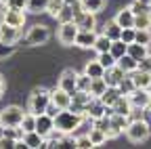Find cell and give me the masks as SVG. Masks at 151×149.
<instances>
[{
  "label": "cell",
  "instance_id": "obj_1",
  "mask_svg": "<svg viewBox=\"0 0 151 149\" xmlns=\"http://www.w3.org/2000/svg\"><path fill=\"white\" fill-rule=\"evenodd\" d=\"M86 120V116L78 114L73 109H61L55 118V130H59L63 135H73L76 130L82 126V122Z\"/></svg>",
  "mask_w": 151,
  "mask_h": 149
},
{
  "label": "cell",
  "instance_id": "obj_2",
  "mask_svg": "<svg viewBox=\"0 0 151 149\" xmlns=\"http://www.w3.org/2000/svg\"><path fill=\"white\" fill-rule=\"evenodd\" d=\"M50 90L48 88H34L32 95H29V101H27V111L40 116V114H46V107L50 105Z\"/></svg>",
  "mask_w": 151,
  "mask_h": 149
},
{
  "label": "cell",
  "instance_id": "obj_3",
  "mask_svg": "<svg viewBox=\"0 0 151 149\" xmlns=\"http://www.w3.org/2000/svg\"><path fill=\"white\" fill-rule=\"evenodd\" d=\"M149 135H151V126L145 120H130V124L126 128V137L132 143H143L149 139Z\"/></svg>",
  "mask_w": 151,
  "mask_h": 149
},
{
  "label": "cell",
  "instance_id": "obj_4",
  "mask_svg": "<svg viewBox=\"0 0 151 149\" xmlns=\"http://www.w3.org/2000/svg\"><path fill=\"white\" fill-rule=\"evenodd\" d=\"M25 118V111L17 105H11V107H4L0 111V124L2 126H21Z\"/></svg>",
  "mask_w": 151,
  "mask_h": 149
},
{
  "label": "cell",
  "instance_id": "obj_5",
  "mask_svg": "<svg viewBox=\"0 0 151 149\" xmlns=\"http://www.w3.org/2000/svg\"><path fill=\"white\" fill-rule=\"evenodd\" d=\"M48 38H50L48 27H46V25H40V23L32 25V27L27 30V34H25V40H27V44H32V46H42V44L48 42Z\"/></svg>",
  "mask_w": 151,
  "mask_h": 149
},
{
  "label": "cell",
  "instance_id": "obj_6",
  "mask_svg": "<svg viewBox=\"0 0 151 149\" xmlns=\"http://www.w3.org/2000/svg\"><path fill=\"white\" fill-rule=\"evenodd\" d=\"M90 101H92V95H90L88 90H76L73 95H71L69 109H73V111H78V114L86 116V109H88V103Z\"/></svg>",
  "mask_w": 151,
  "mask_h": 149
},
{
  "label": "cell",
  "instance_id": "obj_7",
  "mask_svg": "<svg viewBox=\"0 0 151 149\" xmlns=\"http://www.w3.org/2000/svg\"><path fill=\"white\" fill-rule=\"evenodd\" d=\"M78 32H80V27L76 25L73 21L61 23V27H59V42L65 44V46H73L76 38H78Z\"/></svg>",
  "mask_w": 151,
  "mask_h": 149
},
{
  "label": "cell",
  "instance_id": "obj_8",
  "mask_svg": "<svg viewBox=\"0 0 151 149\" xmlns=\"http://www.w3.org/2000/svg\"><path fill=\"white\" fill-rule=\"evenodd\" d=\"M0 21L9 23V25H15V27H23V23H25V11H17V9L4 6L2 15H0Z\"/></svg>",
  "mask_w": 151,
  "mask_h": 149
},
{
  "label": "cell",
  "instance_id": "obj_9",
  "mask_svg": "<svg viewBox=\"0 0 151 149\" xmlns=\"http://www.w3.org/2000/svg\"><path fill=\"white\" fill-rule=\"evenodd\" d=\"M73 23L78 25L80 30H94V27H97V19H94V13H90V11H86V9L76 11Z\"/></svg>",
  "mask_w": 151,
  "mask_h": 149
},
{
  "label": "cell",
  "instance_id": "obj_10",
  "mask_svg": "<svg viewBox=\"0 0 151 149\" xmlns=\"http://www.w3.org/2000/svg\"><path fill=\"white\" fill-rule=\"evenodd\" d=\"M59 86L63 88V90H67L69 95H73L76 90H78V71L76 69H65L63 73H61V78H59Z\"/></svg>",
  "mask_w": 151,
  "mask_h": 149
},
{
  "label": "cell",
  "instance_id": "obj_11",
  "mask_svg": "<svg viewBox=\"0 0 151 149\" xmlns=\"http://www.w3.org/2000/svg\"><path fill=\"white\" fill-rule=\"evenodd\" d=\"M128 99H130L132 107H147L151 103V90L149 88H134L128 95Z\"/></svg>",
  "mask_w": 151,
  "mask_h": 149
},
{
  "label": "cell",
  "instance_id": "obj_12",
  "mask_svg": "<svg viewBox=\"0 0 151 149\" xmlns=\"http://www.w3.org/2000/svg\"><path fill=\"white\" fill-rule=\"evenodd\" d=\"M19 38H21V27H15V25H9V23L0 21V40L9 42V44H15Z\"/></svg>",
  "mask_w": 151,
  "mask_h": 149
},
{
  "label": "cell",
  "instance_id": "obj_13",
  "mask_svg": "<svg viewBox=\"0 0 151 149\" xmlns=\"http://www.w3.org/2000/svg\"><path fill=\"white\" fill-rule=\"evenodd\" d=\"M36 130L46 139L52 130H55V118L48 116V114H40V116L36 118Z\"/></svg>",
  "mask_w": 151,
  "mask_h": 149
},
{
  "label": "cell",
  "instance_id": "obj_14",
  "mask_svg": "<svg viewBox=\"0 0 151 149\" xmlns=\"http://www.w3.org/2000/svg\"><path fill=\"white\" fill-rule=\"evenodd\" d=\"M128 124H130V118H128V116H122V114H113V116H111V139H116L118 135L126 132Z\"/></svg>",
  "mask_w": 151,
  "mask_h": 149
},
{
  "label": "cell",
  "instance_id": "obj_15",
  "mask_svg": "<svg viewBox=\"0 0 151 149\" xmlns=\"http://www.w3.org/2000/svg\"><path fill=\"white\" fill-rule=\"evenodd\" d=\"M50 99H52L55 105H59L61 109H69V105H71V95L67 90H63L61 86H57V88L50 90Z\"/></svg>",
  "mask_w": 151,
  "mask_h": 149
},
{
  "label": "cell",
  "instance_id": "obj_16",
  "mask_svg": "<svg viewBox=\"0 0 151 149\" xmlns=\"http://www.w3.org/2000/svg\"><path fill=\"white\" fill-rule=\"evenodd\" d=\"M128 76V73L120 67V65H113V67H109V69H105V82L109 84V86H120V82L124 80Z\"/></svg>",
  "mask_w": 151,
  "mask_h": 149
},
{
  "label": "cell",
  "instance_id": "obj_17",
  "mask_svg": "<svg viewBox=\"0 0 151 149\" xmlns=\"http://www.w3.org/2000/svg\"><path fill=\"white\" fill-rule=\"evenodd\" d=\"M97 36L99 34L94 32V30H80L78 32V38H76V46H80V48H92Z\"/></svg>",
  "mask_w": 151,
  "mask_h": 149
},
{
  "label": "cell",
  "instance_id": "obj_18",
  "mask_svg": "<svg viewBox=\"0 0 151 149\" xmlns=\"http://www.w3.org/2000/svg\"><path fill=\"white\" fill-rule=\"evenodd\" d=\"M105 111H107V105H105L101 99L92 97V101L88 103V109H86V118H88V120H97V118L105 116Z\"/></svg>",
  "mask_w": 151,
  "mask_h": 149
},
{
  "label": "cell",
  "instance_id": "obj_19",
  "mask_svg": "<svg viewBox=\"0 0 151 149\" xmlns=\"http://www.w3.org/2000/svg\"><path fill=\"white\" fill-rule=\"evenodd\" d=\"M134 11H132L130 6H126V9H122V11H118V15H116V21H118V25H122V27H134Z\"/></svg>",
  "mask_w": 151,
  "mask_h": 149
},
{
  "label": "cell",
  "instance_id": "obj_20",
  "mask_svg": "<svg viewBox=\"0 0 151 149\" xmlns=\"http://www.w3.org/2000/svg\"><path fill=\"white\" fill-rule=\"evenodd\" d=\"M80 9H84V6H82V4H65V6L61 9V13L57 15V21H59V23H69V21H73L76 11H80Z\"/></svg>",
  "mask_w": 151,
  "mask_h": 149
},
{
  "label": "cell",
  "instance_id": "obj_21",
  "mask_svg": "<svg viewBox=\"0 0 151 149\" xmlns=\"http://www.w3.org/2000/svg\"><path fill=\"white\" fill-rule=\"evenodd\" d=\"M130 76H132V80H134L137 88H151V71L137 69V71H132Z\"/></svg>",
  "mask_w": 151,
  "mask_h": 149
},
{
  "label": "cell",
  "instance_id": "obj_22",
  "mask_svg": "<svg viewBox=\"0 0 151 149\" xmlns=\"http://www.w3.org/2000/svg\"><path fill=\"white\" fill-rule=\"evenodd\" d=\"M23 141H25L27 149H40V147H44V141H46V139L38 132V130H32V132H25Z\"/></svg>",
  "mask_w": 151,
  "mask_h": 149
},
{
  "label": "cell",
  "instance_id": "obj_23",
  "mask_svg": "<svg viewBox=\"0 0 151 149\" xmlns=\"http://www.w3.org/2000/svg\"><path fill=\"white\" fill-rule=\"evenodd\" d=\"M111 107H113V114H122V116H130V111H132V103L126 95H122Z\"/></svg>",
  "mask_w": 151,
  "mask_h": 149
},
{
  "label": "cell",
  "instance_id": "obj_24",
  "mask_svg": "<svg viewBox=\"0 0 151 149\" xmlns=\"http://www.w3.org/2000/svg\"><path fill=\"white\" fill-rule=\"evenodd\" d=\"M120 97H122V90H120L118 86H107V90L103 92V97H99V99H101L107 107H111V105L116 103Z\"/></svg>",
  "mask_w": 151,
  "mask_h": 149
},
{
  "label": "cell",
  "instance_id": "obj_25",
  "mask_svg": "<svg viewBox=\"0 0 151 149\" xmlns=\"http://www.w3.org/2000/svg\"><path fill=\"white\" fill-rule=\"evenodd\" d=\"M128 55H130V57H134L137 61H141V59H145L149 55V46L147 44H139V42H132V44H128Z\"/></svg>",
  "mask_w": 151,
  "mask_h": 149
},
{
  "label": "cell",
  "instance_id": "obj_26",
  "mask_svg": "<svg viewBox=\"0 0 151 149\" xmlns=\"http://www.w3.org/2000/svg\"><path fill=\"white\" fill-rule=\"evenodd\" d=\"M84 71L88 73L90 78H103L105 76V67L99 63V59H94V61H88L84 65Z\"/></svg>",
  "mask_w": 151,
  "mask_h": 149
},
{
  "label": "cell",
  "instance_id": "obj_27",
  "mask_svg": "<svg viewBox=\"0 0 151 149\" xmlns=\"http://www.w3.org/2000/svg\"><path fill=\"white\" fill-rule=\"evenodd\" d=\"M103 34L109 36L111 40H120L122 38V25H118V21L113 19V21H107L103 25Z\"/></svg>",
  "mask_w": 151,
  "mask_h": 149
},
{
  "label": "cell",
  "instance_id": "obj_28",
  "mask_svg": "<svg viewBox=\"0 0 151 149\" xmlns=\"http://www.w3.org/2000/svg\"><path fill=\"white\" fill-rule=\"evenodd\" d=\"M118 65H120L126 73H132V71H137V69H139V61H137L134 57H130L128 53L124 55V57H120V59H118Z\"/></svg>",
  "mask_w": 151,
  "mask_h": 149
},
{
  "label": "cell",
  "instance_id": "obj_29",
  "mask_svg": "<svg viewBox=\"0 0 151 149\" xmlns=\"http://www.w3.org/2000/svg\"><path fill=\"white\" fill-rule=\"evenodd\" d=\"M107 86H109V84L105 82V78H92V84H90V90H88V92H90L92 97L99 99V97H103V92L107 90Z\"/></svg>",
  "mask_w": 151,
  "mask_h": 149
},
{
  "label": "cell",
  "instance_id": "obj_30",
  "mask_svg": "<svg viewBox=\"0 0 151 149\" xmlns=\"http://www.w3.org/2000/svg\"><path fill=\"white\" fill-rule=\"evenodd\" d=\"M111 38H109V36H105V34H99L97 36V40H94V50H97V53H107V50H111Z\"/></svg>",
  "mask_w": 151,
  "mask_h": 149
},
{
  "label": "cell",
  "instance_id": "obj_31",
  "mask_svg": "<svg viewBox=\"0 0 151 149\" xmlns=\"http://www.w3.org/2000/svg\"><path fill=\"white\" fill-rule=\"evenodd\" d=\"M48 11V0H27V13L38 15Z\"/></svg>",
  "mask_w": 151,
  "mask_h": 149
},
{
  "label": "cell",
  "instance_id": "obj_32",
  "mask_svg": "<svg viewBox=\"0 0 151 149\" xmlns=\"http://www.w3.org/2000/svg\"><path fill=\"white\" fill-rule=\"evenodd\" d=\"M2 135L9 139H15V141H21L25 137V130L21 126H2Z\"/></svg>",
  "mask_w": 151,
  "mask_h": 149
},
{
  "label": "cell",
  "instance_id": "obj_33",
  "mask_svg": "<svg viewBox=\"0 0 151 149\" xmlns=\"http://www.w3.org/2000/svg\"><path fill=\"white\" fill-rule=\"evenodd\" d=\"M88 135H90V141H92V145H94V147H99V145L107 143V139H109V137H107V132H103L101 128H94V126L90 128V132H88Z\"/></svg>",
  "mask_w": 151,
  "mask_h": 149
},
{
  "label": "cell",
  "instance_id": "obj_34",
  "mask_svg": "<svg viewBox=\"0 0 151 149\" xmlns=\"http://www.w3.org/2000/svg\"><path fill=\"white\" fill-rule=\"evenodd\" d=\"M92 126L94 128H101L103 132H107V137L111 139V116H101L97 120H92Z\"/></svg>",
  "mask_w": 151,
  "mask_h": 149
},
{
  "label": "cell",
  "instance_id": "obj_35",
  "mask_svg": "<svg viewBox=\"0 0 151 149\" xmlns=\"http://www.w3.org/2000/svg\"><path fill=\"white\" fill-rule=\"evenodd\" d=\"M111 55H113V57H116V59H120V57H124V55L128 53V44L120 38V40H113L111 42V50H109Z\"/></svg>",
  "mask_w": 151,
  "mask_h": 149
},
{
  "label": "cell",
  "instance_id": "obj_36",
  "mask_svg": "<svg viewBox=\"0 0 151 149\" xmlns=\"http://www.w3.org/2000/svg\"><path fill=\"white\" fill-rule=\"evenodd\" d=\"M105 4H107V0H82V6L86 9V11H90V13H101L103 9H105Z\"/></svg>",
  "mask_w": 151,
  "mask_h": 149
},
{
  "label": "cell",
  "instance_id": "obj_37",
  "mask_svg": "<svg viewBox=\"0 0 151 149\" xmlns=\"http://www.w3.org/2000/svg\"><path fill=\"white\" fill-rule=\"evenodd\" d=\"M97 59H99V63H101L105 69H109V67H113V65H118V59L113 57L109 50H107V53H97Z\"/></svg>",
  "mask_w": 151,
  "mask_h": 149
},
{
  "label": "cell",
  "instance_id": "obj_38",
  "mask_svg": "<svg viewBox=\"0 0 151 149\" xmlns=\"http://www.w3.org/2000/svg\"><path fill=\"white\" fill-rule=\"evenodd\" d=\"M65 4H67L65 0H48V11H46V13H48L50 17H55V19H57V15L61 13V9H63Z\"/></svg>",
  "mask_w": 151,
  "mask_h": 149
},
{
  "label": "cell",
  "instance_id": "obj_39",
  "mask_svg": "<svg viewBox=\"0 0 151 149\" xmlns=\"http://www.w3.org/2000/svg\"><path fill=\"white\" fill-rule=\"evenodd\" d=\"M36 114H32V111H27L25 114V118H23V122H21V128L25 130V132H32V130H36Z\"/></svg>",
  "mask_w": 151,
  "mask_h": 149
},
{
  "label": "cell",
  "instance_id": "obj_40",
  "mask_svg": "<svg viewBox=\"0 0 151 149\" xmlns=\"http://www.w3.org/2000/svg\"><path fill=\"white\" fill-rule=\"evenodd\" d=\"M118 88L122 90V95H126V97H128L130 92L137 88V86H134V80H132V76H130V73H128V76H126V78L120 82V86H118Z\"/></svg>",
  "mask_w": 151,
  "mask_h": 149
},
{
  "label": "cell",
  "instance_id": "obj_41",
  "mask_svg": "<svg viewBox=\"0 0 151 149\" xmlns=\"http://www.w3.org/2000/svg\"><path fill=\"white\" fill-rule=\"evenodd\" d=\"M134 27H137V30L151 27V21H149V13H139V15L134 17Z\"/></svg>",
  "mask_w": 151,
  "mask_h": 149
},
{
  "label": "cell",
  "instance_id": "obj_42",
  "mask_svg": "<svg viewBox=\"0 0 151 149\" xmlns=\"http://www.w3.org/2000/svg\"><path fill=\"white\" fill-rule=\"evenodd\" d=\"M139 44H151V27H145V30H137V40Z\"/></svg>",
  "mask_w": 151,
  "mask_h": 149
},
{
  "label": "cell",
  "instance_id": "obj_43",
  "mask_svg": "<svg viewBox=\"0 0 151 149\" xmlns=\"http://www.w3.org/2000/svg\"><path fill=\"white\" fill-rule=\"evenodd\" d=\"M90 84H92V78L86 71L78 73V90H90Z\"/></svg>",
  "mask_w": 151,
  "mask_h": 149
},
{
  "label": "cell",
  "instance_id": "obj_44",
  "mask_svg": "<svg viewBox=\"0 0 151 149\" xmlns=\"http://www.w3.org/2000/svg\"><path fill=\"white\" fill-rule=\"evenodd\" d=\"M122 40L126 44H132L137 40V27H122Z\"/></svg>",
  "mask_w": 151,
  "mask_h": 149
},
{
  "label": "cell",
  "instance_id": "obj_45",
  "mask_svg": "<svg viewBox=\"0 0 151 149\" xmlns=\"http://www.w3.org/2000/svg\"><path fill=\"white\" fill-rule=\"evenodd\" d=\"M130 9L134 11V15H139V13H149L151 11V4L143 2V0H134V2L130 4Z\"/></svg>",
  "mask_w": 151,
  "mask_h": 149
},
{
  "label": "cell",
  "instance_id": "obj_46",
  "mask_svg": "<svg viewBox=\"0 0 151 149\" xmlns=\"http://www.w3.org/2000/svg\"><path fill=\"white\" fill-rule=\"evenodd\" d=\"M76 147H78V149H90V147H94V145H92V141H90V135L76 137Z\"/></svg>",
  "mask_w": 151,
  "mask_h": 149
},
{
  "label": "cell",
  "instance_id": "obj_47",
  "mask_svg": "<svg viewBox=\"0 0 151 149\" xmlns=\"http://www.w3.org/2000/svg\"><path fill=\"white\" fill-rule=\"evenodd\" d=\"M4 6L17 9V11H25V13H27V0H6Z\"/></svg>",
  "mask_w": 151,
  "mask_h": 149
},
{
  "label": "cell",
  "instance_id": "obj_48",
  "mask_svg": "<svg viewBox=\"0 0 151 149\" xmlns=\"http://www.w3.org/2000/svg\"><path fill=\"white\" fill-rule=\"evenodd\" d=\"M15 53V44H9V42H2L0 40V59H6Z\"/></svg>",
  "mask_w": 151,
  "mask_h": 149
},
{
  "label": "cell",
  "instance_id": "obj_49",
  "mask_svg": "<svg viewBox=\"0 0 151 149\" xmlns=\"http://www.w3.org/2000/svg\"><path fill=\"white\" fill-rule=\"evenodd\" d=\"M15 139H9V137H0V149H15Z\"/></svg>",
  "mask_w": 151,
  "mask_h": 149
},
{
  "label": "cell",
  "instance_id": "obj_50",
  "mask_svg": "<svg viewBox=\"0 0 151 149\" xmlns=\"http://www.w3.org/2000/svg\"><path fill=\"white\" fill-rule=\"evenodd\" d=\"M139 69H143V71H151V57H149V55H147L145 59L139 61Z\"/></svg>",
  "mask_w": 151,
  "mask_h": 149
},
{
  "label": "cell",
  "instance_id": "obj_51",
  "mask_svg": "<svg viewBox=\"0 0 151 149\" xmlns=\"http://www.w3.org/2000/svg\"><path fill=\"white\" fill-rule=\"evenodd\" d=\"M59 111H61V107H59V105H55V103L50 101V105L46 107V114L52 116V118H57V114H59Z\"/></svg>",
  "mask_w": 151,
  "mask_h": 149
},
{
  "label": "cell",
  "instance_id": "obj_52",
  "mask_svg": "<svg viewBox=\"0 0 151 149\" xmlns=\"http://www.w3.org/2000/svg\"><path fill=\"white\" fill-rule=\"evenodd\" d=\"M143 120H145V122H147V124L151 126V107H149V105H147V107L143 109Z\"/></svg>",
  "mask_w": 151,
  "mask_h": 149
},
{
  "label": "cell",
  "instance_id": "obj_53",
  "mask_svg": "<svg viewBox=\"0 0 151 149\" xmlns=\"http://www.w3.org/2000/svg\"><path fill=\"white\" fill-rule=\"evenodd\" d=\"M2 92H4V78L0 76V97H2Z\"/></svg>",
  "mask_w": 151,
  "mask_h": 149
},
{
  "label": "cell",
  "instance_id": "obj_54",
  "mask_svg": "<svg viewBox=\"0 0 151 149\" xmlns=\"http://www.w3.org/2000/svg\"><path fill=\"white\" fill-rule=\"evenodd\" d=\"M67 4H82V0H65Z\"/></svg>",
  "mask_w": 151,
  "mask_h": 149
},
{
  "label": "cell",
  "instance_id": "obj_55",
  "mask_svg": "<svg viewBox=\"0 0 151 149\" xmlns=\"http://www.w3.org/2000/svg\"><path fill=\"white\" fill-rule=\"evenodd\" d=\"M143 2H147V4H151V0H143Z\"/></svg>",
  "mask_w": 151,
  "mask_h": 149
},
{
  "label": "cell",
  "instance_id": "obj_56",
  "mask_svg": "<svg viewBox=\"0 0 151 149\" xmlns=\"http://www.w3.org/2000/svg\"><path fill=\"white\" fill-rule=\"evenodd\" d=\"M149 21H151V11H149Z\"/></svg>",
  "mask_w": 151,
  "mask_h": 149
},
{
  "label": "cell",
  "instance_id": "obj_57",
  "mask_svg": "<svg viewBox=\"0 0 151 149\" xmlns=\"http://www.w3.org/2000/svg\"><path fill=\"white\" fill-rule=\"evenodd\" d=\"M0 2H2V4H4V2H6V0H0Z\"/></svg>",
  "mask_w": 151,
  "mask_h": 149
},
{
  "label": "cell",
  "instance_id": "obj_58",
  "mask_svg": "<svg viewBox=\"0 0 151 149\" xmlns=\"http://www.w3.org/2000/svg\"><path fill=\"white\" fill-rule=\"evenodd\" d=\"M0 128H2V124H0Z\"/></svg>",
  "mask_w": 151,
  "mask_h": 149
},
{
  "label": "cell",
  "instance_id": "obj_59",
  "mask_svg": "<svg viewBox=\"0 0 151 149\" xmlns=\"http://www.w3.org/2000/svg\"><path fill=\"white\" fill-rule=\"evenodd\" d=\"M149 107H151V103H149Z\"/></svg>",
  "mask_w": 151,
  "mask_h": 149
},
{
  "label": "cell",
  "instance_id": "obj_60",
  "mask_svg": "<svg viewBox=\"0 0 151 149\" xmlns=\"http://www.w3.org/2000/svg\"><path fill=\"white\" fill-rule=\"evenodd\" d=\"M149 90H151V88H149Z\"/></svg>",
  "mask_w": 151,
  "mask_h": 149
}]
</instances>
